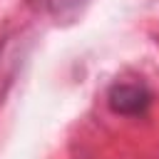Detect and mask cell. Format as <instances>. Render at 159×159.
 <instances>
[{
	"label": "cell",
	"mask_w": 159,
	"mask_h": 159,
	"mask_svg": "<svg viewBox=\"0 0 159 159\" xmlns=\"http://www.w3.org/2000/svg\"><path fill=\"white\" fill-rule=\"evenodd\" d=\"M109 109L124 117H139L152 104V92L139 82H117L109 87L107 94Z\"/></svg>",
	"instance_id": "1"
},
{
	"label": "cell",
	"mask_w": 159,
	"mask_h": 159,
	"mask_svg": "<svg viewBox=\"0 0 159 159\" xmlns=\"http://www.w3.org/2000/svg\"><path fill=\"white\" fill-rule=\"evenodd\" d=\"M82 2H84V0H42V5H45V7H47L52 15H57V17L75 12V10H77Z\"/></svg>",
	"instance_id": "2"
}]
</instances>
